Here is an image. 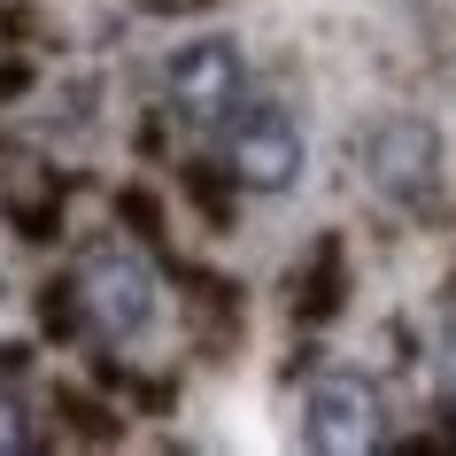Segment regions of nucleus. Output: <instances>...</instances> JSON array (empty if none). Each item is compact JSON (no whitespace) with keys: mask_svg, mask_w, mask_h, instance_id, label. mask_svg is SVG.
<instances>
[{"mask_svg":"<svg viewBox=\"0 0 456 456\" xmlns=\"http://www.w3.org/2000/svg\"><path fill=\"white\" fill-rule=\"evenodd\" d=\"M77 310H86V325H94L109 348H132V340L155 325V310H163V279H155L132 248H101V256H86V271H77Z\"/></svg>","mask_w":456,"mask_h":456,"instance_id":"f257e3e1","label":"nucleus"},{"mask_svg":"<svg viewBox=\"0 0 456 456\" xmlns=\"http://www.w3.org/2000/svg\"><path fill=\"white\" fill-rule=\"evenodd\" d=\"M216 132H224V170L248 193H287L302 178V163H310V140H302V124L279 101H240Z\"/></svg>","mask_w":456,"mask_h":456,"instance_id":"f03ea898","label":"nucleus"},{"mask_svg":"<svg viewBox=\"0 0 456 456\" xmlns=\"http://www.w3.org/2000/svg\"><path fill=\"white\" fill-rule=\"evenodd\" d=\"M302 441L317 456H363L387 441V395L363 371H317L302 395Z\"/></svg>","mask_w":456,"mask_h":456,"instance_id":"7ed1b4c3","label":"nucleus"},{"mask_svg":"<svg viewBox=\"0 0 456 456\" xmlns=\"http://www.w3.org/2000/svg\"><path fill=\"white\" fill-rule=\"evenodd\" d=\"M163 86H170V109H178V124H193V132H216V124H224V117L248 101V62H240V47H232V39H193V47L170 54Z\"/></svg>","mask_w":456,"mask_h":456,"instance_id":"20e7f679","label":"nucleus"},{"mask_svg":"<svg viewBox=\"0 0 456 456\" xmlns=\"http://www.w3.org/2000/svg\"><path fill=\"white\" fill-rule=\"evenodd\" d=\"M363 170L387 201H426L433 170H441V132L426 117H379L363 132Z\"/></svg>","mask_w":456,"mask_h":456,"instance_id":"39448f33","label":"nucleus"},{"mask_svg":"<svg viewBox=\"0 0 456 456\" xmlns=\"http://www.w3.org/2000/svg\"><path fill=\"white\" fill-rule=\"evenodd\" d=\"M24 449H31V410L0 387V456H24Z\"/></svg>","mask_w":456,"mask_h":456,"instance_id":"423d86ee","label":"nucleus"},{"mask_svg":"<svg viewBox=\"0 0 456 456\" xmlns=\"http://www.w3.org/2000/svg\"><path fill=\"white\" fill-rule=\"evenodd\" d=\"M441 379H449V395H456V317H449V333H441Z\"/></svg>","mask_w":456,"mask_h":456,"instance_id":"0eeeda50","label":"nucleus"}]
</instances>
